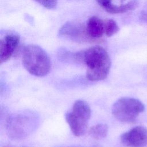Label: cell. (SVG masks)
<instances>
[{"mask_svg":"<svg viewBox=\"0 0 147 147\" xmlns=\"http://www.w3.org/2000/svg\"><path fill=\"white\" fill-rule=\"evenodd\" d=\"M105 33L108 37H111L116 34L119 30L117 22L113 20H108L104 22Z\"/></svg>","mask_w":147,"mask_h":147,"instance_id":"cell-12","label":"cell"},{"mask_svg":"<svg viewBox=\"0 0 147 147\" xmlns=\"http://www.w3.org/2000/svg\"><path fill=\"white\" fill-rule=\"evenodd\" d=\"M86 26L87 34L92 41L99 38L105 33L104 22L96 16L90 17Z\"/></svg>","mask_w":147,"mask_h":147,"instance_id":"cell-9","label":"cell"},{"mask_svg":"<svg viewBox=\"0 0 147 147\" xmlns=\"http://www.w3.org/2000/svg\"><path fill=\"white\" fill-rule=\"evenodd\" d=\"M121 144L125 147L147 146V128L136 126L121 136Z\"/></svg>","mask_w":147,"mask_h":147,"instance_id":"cell-7","label":"cell"},{"mask_svg":"<svg viewBox=\"0 0 147 147\" xmlns=\"http://www.w3.org/2000/svg\"><path fill=\"white\" fill-rule=\"evenodd\" d=\"M20 42V37L16 34H9L3 37L0 41V61L3 63L13 55Z\"/></svg>","mask_w":147,"mask_h":147,"instance_id":"cell-8","label":"cell"},{"mask_svg":"<svg viewBox=\"0 0 147 147\" xmlns=\"http://www.w3.org/2000/svg\"><path fill=\"white\" fill-rule=\"evenodd\" d=\"M22 64L25 69L36 76L47 75L51 69V61L47 52L40 47L29 44L24 48Z\"/></svg>","mask_w":147,"mask_h":147,"instance_id":"cell-3","label":"cell"},{"mask_svg":"<svg viewBox=\"0 0 147 147\" xmlns=\"http://www.w3.org/2000/svg\"><path fill=\"white\" fill-rule=\"evenodd\" d=\"M5 147H6V146H5Z\"/></svg>","mask_w":147,"mask_h":147,"instance_id":"cell-17","label":"cell"},{"mask_svg":"<svg viewBox=\"0 0 147 147\" xmlns=\"http://www.w3.org/2000/svg\"><path fill=\"white\" fill-rule=\"evenodd\" d=\"M41 6L48 9H52L56 7L57 0H34Z\"/></svg>","mask_w":147,"mask_h":147,"instance_id":"cell-13","label":"cell"},{"mask_svg":"<svg viewBox=\"0 0 147 147\" xmlns=\"http://www.w3.org/2000/svg\"><path fill=\"white\" fill-rule=\"evenodd\" d=\"M125 1V0H121V1H122H122Z\"/></svg>","mask_w":147,"mask_h":147,"instance_id":"cell-16","label":"cell"},{"mask_svg":"<svg viewBox=\"0 0 147 147\" xmlns=\"http://www.w3.org/2000/svg\"><path fill=\"white\" fill-rule=\"evenodd\" d=\"M109 127L105 123H98L92 126L89 130L90 136L95 140H100L106 137Z\"/></svg>","mask_w":147,"mask_h":147,"instance_id":"cell-11","label":"cell"},{"mask_svg":"<svg viewBox=\"0 0 147 147\" xmlns=\"http://www.w3.org/2000/svg\"><path fill=\"white\" fill-rule=\"evenodd\" d=\"M59 36L75 42H83L92 41L89 37L86 26L78 22H68L59 29Z\"/></svg>","mask_w":147,"mask_h":147,"instance_id":"cell-6","label":"cell"},{"mask_svg":"<svg viewBox=\"0 0 147 147\" xmlns=\"http://www.w3.org/2000/svg\"><path fill=\"white\" fill-rule=\"evenodd\" d=\"M90 117V107L83 100H77L72 109L65 115L66 122L71 130L78 137L82 136L86 133Z\"/></svg>","mask_w":147,"mask_h":147,"instance_id":"cell-4","label":"cell"},{"mask_svg":"<svg viewBox=\"0 0 147 147\" xmlns=\"http://www.w3.org/2000/svg\"><path fill=\"white\" fill-rule=\"evenodd\" d=\"M39 122V117L34 112L25 110L16 113L7 121L8 136L15 140L24 139L36 130Z\"/></svg>","mask_w":147,"mask_h":147,"instance_id":"cell-2","label":"cell"},{"mask_svg":"<svg viewBox=\"0 0 147 147\" xmlns=\"http://www.w3.org/2000/svg\"><path fill=\"white\" fill-rule=\"evenodd\" d=\"M61 147H82V146H61Z\"/></svg>","mask_w":147,"mask_h":147,"instance_id":"cell-15","label":"cell"},{"mask_svg":"<svg viewBox=\"0 0 147 147\" xmlns=\"http://www.w3.org/2000/svg\"><path fill=\"white\" fill-rule=\"evenodd\" d=\"M83 60L87 67L86 77L89 80H102L108 75L111 59L103 48L95 46L87 49L83 52Z\"/></svg>","mask_w":147,"mask_h":147,"instance_id":"cell-1","label":"cell"},{"mask_svg":"<svg viewBox=\"0 0 147 147\" xmlns=\"http://www.w3.org/2000/svg\"><path fill=\"white\" fill-rule=\"evenodd\" d=\"M138 1L137 0H132L129 2L121 5H115L113 4L112 2L109 3L104 9L111 14L123 13L133 10H134L138 6Z\"/></svg>","mask_w":147,"mask_h":147,"instance_id":"cell-10","label":"cell"},{"mask_svg":"<svg viewBox=\"0 0 147 147\" xmlns=\"http://www.w3.org/2000/svg\"><path fill=\"white\" fill-rule=\"evenodd\" d=\"M144 110L145 106L140 100L123 97L113 104L111 112L117 120L125 123H133Z\"/></svg>","mask_w":147,"mask_h":147,"instance_id":"cell-5","label":"cell"},{"mask_svg":"<svg viewBox=\"0 0 147 147\" xmlns=\"http://www.w3.org/2000/svg\"><path fill=\"white\" fill-rule=\"evenodd\" d=\"M140 19L142 21L147 23V7L141 11L140 15Z\"/></svg>","mask_w":147,"mask_h":147,"instance_id":"cell-14","label":"cell"}]
</instances>
